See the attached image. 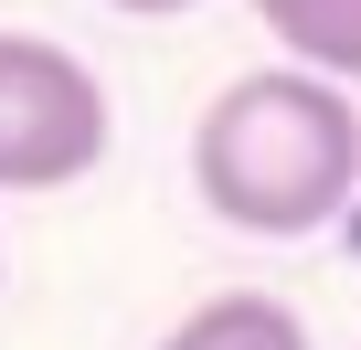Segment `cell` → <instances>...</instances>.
I'll list each match as a JSON object with an SVG mask.
<instances>
[{"mask_svg": "<svg viewBox=\"0 0 361 350\" xmlns=\"http://www.w3.org/2000/svg\"><path fill=\"white\" fill-rule=\"evenodd\" d=\"M192 192L213 202V223H234L255 244H298V234L340 223V202L361 192V106L298 64H255V75L213 85V106L192 127Z\"/></svg>", "mask_w": 361, "mask_h": 350, "instance_id": "cell-1", "label": "cell"}, {"mask_svg": "<svg viewBox=\"0 0 361 350\" xmlns=\"http://www.w3.org/2000/svg\"><path fill=\"white\" fill-rule=\"evenodd\" d=\"M117 106L85 54L43 32H0V192H64L106 159Z\"/></svg>", "mask_w": 361, "mask_h": 350, "instance_id": "cell-2", "label": "cell"}, {"mask_svg": "<svg viewBox=\"0 0 361 350\" xmlns=\"http://www.w3.org/2000/svg\"><path fill=\"white\" fill-rule=\"evenodd\" d=\"M266 22V43L298 64V75H329V85H361V0H245Z\"/></svg>", "mask_w": 361, "mask_h": 350, "instance_id": "cell-3", "label": "cell"}, {"mask_svg": "<svg viewBox=\"0 0 361 350\" xmlns=\"http://www.w3.org/2000/svg\"><path fill=\"white\" fill-rule=\"evenodd\" d=\"M159 350H308V318L266 287H234V297H202Z\"/></svg>", "mask_w": 361, "mask_h": 350, "instance_id": "cell-4", "label": "cell"}, {"mask_svg": "<svg viewBox=\"0 0 361 350\" xmlns=\"http://www.w3.org/2000/svg\"><path fill=\"white\" fill-rule=\"evenodd\" d=\"M106 11H138V22H180V11H202V0H106Z\"/></svg>", "mask_w": 361, "mask_h": 350, "instance_id": "cell-5", "label": "cell"}]
</instances>
